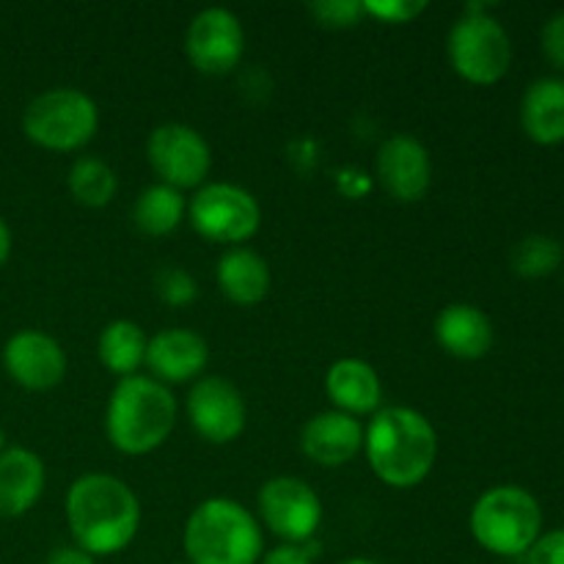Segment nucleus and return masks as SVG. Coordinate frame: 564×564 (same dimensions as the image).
Instances as JSON below:
<instances>
[{
  "label": "nucleus",
  "mask_w": 564,
  "mask_h": 564,
  "mask_svg": "<svg viewBox=\"0 0 564 564\" xmlns=\"http://www.w3.org/2000/svg\"><path fill=\"white\" fill-rule=\"evenodd\" d=\"M72 538L88 556H113L135 540L141 505L127 482L110 474H83L66 494Z\"/></svg>",
  "instance_id": "nucleus-1"
},
{
  "label": "nucleus",
  "mask_w": 564,
  "mask_h": 564,
  "mask_svg": "<svg viewBox=\"0 0 564 564\" xmlns=\"http://www.w3.org/2000/svg\"><path fill=\"white\" fill-rule=\"evenodd\" d=\"M369 468L391 488H416L430 477L438 457V433L424 413L413 408H383L364 430Z\"/></svg>",
  "instance_id": "nucleus-2"
},
{
  "label": "nucleus",
  "mask_w": 564,
  "mask_h": 564,
  "mask_svg": "<svg viewBox=\"0 0 564 564\" xmlns=\"http://www.w3.org/2000/svg\"><path fill=\"white\" fill-rule=\"evenodd\" d=\"M176 424V400L169 386L147 375L121 378L105 411V433L121 455H149L169 441Z\"/></svg>",
  "instance_id": "nucleus-3"
},
{
  "label": "nucleus",
  "mask_w": 564,
  "mask_h": 564,
  "mask_svg": "<svg viewBox=\"0 0 564 564\" xmlns=\"http://www.w3.org/2000/svg\"><path fill=\"white\" fill-rule=\"evenodd\" d=\"M187 564H259V521L235 499H207L191 512L182 534Z\"/></svg>",
  "instance_id": "nucleus-4"
},
{
  "label": "nucleus",
  "mask_w": 564,
  "mask_h": 564,
  "mask_svg": "<svg viewBox=\"0 0 564 564\" xmlns=\"http://www.w3.org/2000/svg\"><path fill=\"white\" fill-rule=\"evenodd\" d=\"M543 512L529 490L499 485L477 499L471 510V534L496 556H521L540 538Z\"/></svg>",
  "instance_id": "nucleus-5"
},
{
  "label": "nucleus",
  "mask_w": 564,
  "mask_h": 564,
  "mask_svg": "<svg viewBox=\"0 0 564 564\" xmlns=\"http://www.w3.org/2000/svg\"><path fill=\"white\" fill-rule=\"evenodd\" d=\"M97 127V105L77 88H50L33 97L22 113L25 135L50 152H77L91 141Z\"/></svg>",
  "instance_id": "nucleus-6"
},
{
  "label": "nucleus",
  "mask_w": 564,
  "mask_h": 564,
  "mask_svg": "<svg viewBox=\"0 0 564 564\" xmlns=\"http://www.w3.org/2000/svg\"><path fill=\"white\" fill-rule=\"evenodd\" d=\"M449 61L457 75L477 86H494L507 75L512 61V44L499 20L488 14V6L471 3L466 14L452 25Z\"/></svg>",
  "instance_id": "nucleus-7"
},
{
  "label": "nucleus",
  "mask_w": 564,
  "mask_h": 564,
  "mask_svg": "<svg viewBox=\"0 0 564 564\" xmlns=\"http://www.w3.org/2000/svg\"><path fill=\"white\" fill-rule=\"evenodd\" d=\"M187 218L193 229L207 240L240 246L259 231L262 209L246 187L231 185V182H213V185L198 187L193 202L187 204Z\"/></svg>",
  "instance_id": "nucleus-8"
},
{
  "label": "nucleus",
  "mask_w": 564,
  "mask_h": 564,
  "mask_svg": "<svg viewBox=\"0 0 564 564\" xmlns=\"http://www.w3.org/2000/svg\"><path fill=\"white\" fill-rule=\"evenodd\" d=\"M147 158L163 185L176 187V191L202 187L213 169L209 143L204 141L202 132L180 121L154 127L147 141Z\"/></svg>",
  "instance_id": "nucleus-9"
},
{
  "label": "nucleus",
  "mask_w": 564,
  "mask_h": 564,
  "mask_svg": "<svg viewBox=\"0 0 564 564\" xmlns=\"http://www.w3.org/2000/svg\"><path fill=\"white\" fill-rule=\"evenodd\" d=\"M259 516L275 538L306 545L323 523V501L303 479L273 477L259 490Z\"/></svg>",
  "instance_id": "nucleus-10"
},
{
  "label": "nucleus",
  "mask_w": 564,
  "mask_h": 564,
  "mask_svg": "<svg viewBox=\"0 0 564 564\" xmlns=\"http://www.w3.org/2000/svg\"><path fill=\"white\" fill-rule=\"evenodd\" d=\"M185 408L193 430L209 444H231L246 430V400L235 383L218 375L198 378L187 394Z\"/></svg>",
  "instance_id": "nucleus-11"
},
{
  "label": "nucleus",
  "mask_w": 564,
  "mask_h": 564,
  "mask_svg": "<svg viewBox=\"0 0 564 564\" xmlns=\"http://www.w3.org/2000/svg\"><path fill=\"white\" fill-rule=\"evenodd\" d=\"M246 50V33L229 9H204L191 20L185 53L204 75H226L235 69Z\"/></svg>",
  "instance_id": "nucleus-12"
},
{
  "label": "nucleus",
  "mask_w": 564,
  "mask_h": 564,
  "mask_svg": "<svg viewBox=\"0 0 564 564\" xmlns=\"http://www.w3.org/2000/svg\"><path fill=\"white\" fill-rule=\"evenodd\" d=\"M6 372L28 391H47L64 380L66 352L44 330H17L3 347Z\"/></svg>",
  "instance_id": "nucleus-13"
},
{
  "label": "nucleus",
  "mask_w": 564,
  "mask_h": 564,
  "mask_svg": "<svg viewBox=\"0 0 564 564\" xmlns=\"http://www.w3.org/2000/svg\"><path fill=\"white\" fill-rule=\"evenodd\" d=\"M378 176L383 191L402 204L422 202L433 185V160L413 135H394L380 147Z\"/></svg>",
  "instance_id": "nucleus-14"
},
{
  "label": "nucleus",
  "mask_w": 564,
  "mask_h": 564,
  "mask_svg": "<svg viewBox=\"0 0 564 564\" xmlns=\"http://www.w3.org/2000/svg\"><path fill=\"white\" fill-rule=\"evenodd\" d=\"M209 347L196 330L165 328L149 339L147 367L163 386L196 380L207 369Z\"/></svg>",
  "instance_id": "nucleus-15"
},
{
  "label": "nucleus",
  "mask_w": 564,
  "mask_h": 564,
  "mask_svg": "<svg viewBox=\"0 0 564 564\" xmlns=\"http://www.w3.org/2000/svg\"><path fill=\"white\" fill-rule=\"evenodd\" d=\"M301 449L308 460L325 468H339L364 449V427L356 416L341 411H323L306 422Z\"/></svg>",
  "instance_id": "nucleus-16"
},
{
  "label": "nucleus",
  "mask_w": 564,
  "mask_h": 564,
  "mask_svg": "<svg viewBox=\"0 0 564 564\" xmlns=\"http://www.w3.org/2000/svg\"><path fill=\"white\" fill-rule=\"evenodd\" d=\"M435 339L449 356L477 361L494 347V325L482 308L471 303H449L435 319Z\"/></svg>",
  "instance_id": "nucleus-17"
},
{
  "label": "nucleus",
  "mask_w": 564,
  "mask_h": 564,
  "mask_svg": "<svg viewBox=\"0 0 564 564\" xmlns=\"http://www.w3.org/2000/svg\"><path fill=\"white\" fill-rule=\"evenodd\" d=\"M44 490V463L36 452H0V518H20L33 510Z\"/></svg>",
  "instance_id": "nucleus-18"
},
{
  "label": "nucleus",
  "mask_w": 564,
  "mask_h": 564,
  "mask_svg": "<svg viewBox=\"0 0 564 564\" xmlns=\"http://www.w3.org/2000/svg\"><path fill=\"white\" fill-rule=\"evenodd\" d=\"M325 391L336 411L347 416H364V413H378L383 400V386L372 364L361 358H341L325 375Z\"/></svg>",
  "instance_id": "nucleus-19"
},
{
  "label": "nucleus",
  "mask_w": 564,
  "mask_h": 564,
  "mask_svg": "<svg viewBox=\"0 0 564 564\" xmlns=\"http://www.w3.org/2000/svg\"><path fill=\"white\" fill-rule=\"evenodd\" d=\"M523 132L534 143L554 147L564 141V80L540 77L527 88L521 102Z\"/></svg>",
  "instance_id": "nucleus-20"
},
{
  "label": "nucleus",
  "mask_w": 564,
  "mask_h": 564,
  "mask_svg": "<svg viewBox=\"0 0 564 564\" xmlns=\"http://www.w3.org/2000/svg\"><path fill=\"white\" fill-rule=\"evenodd\" d=\"M220 292L237 306H257L270 292V268L251 248H231L215 270Z\"/></svg>",
  "instance_id": "nucleus-21"
},
{
  "label": "nucleus",
  "mask_w": 564,
  "mask_h": 564,
  "mask_svg": "<svg viewBox=\"0 0 564 564\" xmlns=\"http://www.w3.org/2000/svg\"><path fill=\"white\" fill-rule=\"evenodd\" d=\"M147 347L149 339L141 325L130 323V319H116V323L105 325L102 334H99L97 352L105 369H110L119 378H130L147 361Z\"/></svg>",
  "instance_id": "nucleus-22"
},
{
  "label": "nucleus",
  "mask_w": 564,
  "mask_h": 564,
  "mask_svg": "<svg viewBox=\"0 0 564 564\" xmlns=\"http://www.w3.org/2000/svg\"><path fill=\"white\" fill-rule=\"evenodd\" d=\"M185 215L187 202L182 191L163 185V182L141 191V196L135 198V209H132L135 226L149 237H165L176 231L182 220H185Z\"/></svg>",
  "instance_id": "nucleus-23"
},
{
  "label": "nucleus",
  "mask_w": 564,
  "mask_h": 564,
  "mask_svg": "<svg viewBox=\"0 0 564 564\" xmlns=\"http://www.w3.org/2000/svg\"><path fill=\"white\" fill-rule=\"evenodd\" d=\"M116 171L99 158H77L69 169V191L83 207H108L116 196Z\"/></svg>",
  "instance_id": "nucleus-24"
},
{
  "label": "nucleus",
  "mask_w": 564,
  "mask_h": 564,
  "mask_svg": "<svg viewBox=\"0 0 564 564\" xmlns=\"http://www.w3.org/2000/svg\"><path fill=\"white\" fill-rule=\"evenodd\" d=\"M562 264V246L554 237L529 235L512 251V270L523 279H543Z\"/></svg>",
  "instance_id": "nucleus-25"
},
{
  "label": "nucleus",
  "mask_w": 564,
  "mask_h": 564,
  "mask_svg": "<svg viewBox=\"0 0 564 564\" xmlns=\"http://www.w3.org/2000/svg\"><path fill=\"white\" fill-rule=\"evenodd\" d=\"M154 290H158L160 301L169 303V306H187L198 297V284L185 268H176V264H165L154 275Z\"/></svg>",
  "instance_id": "nucleus-26"
},
{
  "label": "nucleus",
  "mask_w": 564,
  "mask_h": 564,
  "mask_svg": "<svg viewBox=\"0 0 564 564\" xmlns=\"http://www.w3.org/2000/svg\"><path fill=\"white\" fill-rule=\"evenodd\" d=\"M312 14L328 28H352L367 11L358 0H319V3H312Z\"/></svg>",
  "instance_id": "nucleus-27"
},
{
  "label": "nucleus",
  "mask_w": 564,
  "mask_h": 564,
  "mask_svg": "<svg viewBox=\"0 0 564 564\" xmlns=\"http://www.w3.org/2000/svg\"><path fill=\"white\" fill-rule=\"evenodd\" d=\"M427 9V3H411V0H386V3H364V11L369 17H378L380 22H394V25H402V22H413L422 11Z\"/></svg>",
  "instance_id": "nucleus-28"
},
{
  "label": "nucleus",
  "mask_w": 564,
  "mask_h": 564,
  "mask_svg": "<svg viewBox=\"0 0 564 564\" xmlns=\"http://www.w3.org/2000/svg\"><path fill=\"white\" fill-rule=\"evenodd\" d=\"M527 564H564V529L540 534L527 551Z\"/></svg>",
  "instance_id": "nucleus-29"
},
{
  "label": "nucleus",
  "mask_w": 564,
  "mask_h": 564,
  "mask_svg": "<svg viewBox=\"0 0 564 564\" xmlns=\"http://www.w3.org/2000/svg\"><path fill=\"white\" fill-rule=\"evenodd\" d=\"M543 53L556 69L564 72V11L543 25Z\"/></svg>",
  "instance_id": "nucleus-30"
},
{
  "label": "nucleus",
  "mask_w": 564,
  "mask_h": 564,
  "mask_svg": "<svg viewBox=\"0 0 564 564\" xmlns=\"http://www.w3.org/2000/svg\"><path fill=\"white\" fill-rule=\"evenodd\" d=\"M314 551H308L306 545H292L284 543L279 549L268 551V554L259 560V564H312Z\"/></svg>",
  "instance_id": "nucleus-31"
},
{
  "label": "nucleus",
  "mask_w": 564,
  "mask_h": 564,
  "mask_svg": "<svg viewBox=\"0 0 564 564\" xmlns=\"http://www.w3.org/2000/svg\"><path fill=\"white\" fill-rule=\"evenodd\" d=\"M44 564H94V556H88L77 545H66V549H55Z\"/></svg>",
  "instance_id": "nucleus-32"
},
{
  "label": "nucleus",
  "mask_w": 564,
  "mask_h": 564,
  "mask_svg": "<svg viewBox=\"0 0 564 564\" xmlns=\"http://www.w3.org/2000/svg\"><path fill=\"white\" fill-rule=\"evenodd\" d=\"M9 253H11V231H9V226H6V220L0 218V268L6 264Z\"/></svg>",
  "instance_id": "nucleus-33"
},
{
  "label": "nucleus",
  "mask_w": 564,
  "mask_h": 564,
  "mask_svg": "<svg viewBox=\"0 0 564 564\" xmlns=\"http://www.w3.org/2000/svg\"><path fill=\"white\" fill-rule=\"evenodd\" d=\"M341 564H378V562H372V560H364V556H356V560H347V562H341Z\"/></svg>",
  "instance_id": "nucleus-34"
},
{
  "label": "nucleus",
  "mask_w": 564,
  "mask_h": 564,
  "mask_svg": "<svg viewBox=\"0 0 564 564\" xmlns=\"http://www.w3.org/2000/svg\"><path fill=\"white\" fill-rule=\"evenodd\" d=\"M6 449V435H3V430H0V452Z\"/></svg>",
  "instance_id": "nucleus-35"
}]
</instances>
